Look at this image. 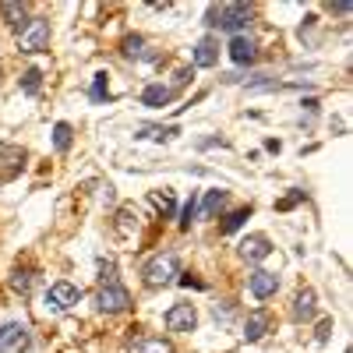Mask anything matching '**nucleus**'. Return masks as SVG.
<instances>
[{
	"label": "nucleus",
	"mask_w": 353,
	"mask_h": 353,
	"mask_svg": "<svg viewBox=\"0 0 353 353\" xmlns=\"http://www.w3.org/2000/svg\"><path fill=\"white\" fill-rule=\"evenodd\" d=\"M32 283H36L32 272H14V276H11V290H14V293H28V290H32Z\"/></svg>",
	"instance_id": "nucleus-23"
},
{
	"label": "nucleus",
	"mask_w": 353,
	"mask_h": 353,
	"mask_svg": "<svg viewBox=\"0 0 353 353\" xmlns=\"http://www.w3.org/2000/svg\"><path fill=\"white\" fill-rule=\"evenodd\" d=\"M28 343H32V336L21 321H11V325L0 329V353H25Z\"/></svg>",
	"instance_id": "nucleus-6"
},
{
	"label": "nucleus",
	"mask_w": 353,
	"mask_h": 353,
	"mask_svg": "<svg viewBox=\"0 0 353 353\" xmlns=\"http://www.w3.org/2000/svg\"><path fill=\"white\" fill-rule=\"evenodd\" d=\"M88 96H92L96 103H103V99H106V71H99V74L92 78V88H88Z\"/></svg>",
	"instance_id": "nucleus-24"
},
{
	"label": "nucleus",
	"mask_w": 353,
	"mask_h": 353,
	"mask_svg": "<svg viewBox=\"0 0 353 353\" xmlns=\"http://www.w3.org/2000/svg\"><path fill=\"white\" fill-rule=\"evenodd\" d=\"M254 11L248 4H226V8H212L209 11V25H219L223 32H233V36H244V28L251 25Z\"/></svg>",
	"instance_id": "nucleus-2"
},
{
	"label": "nucleus",
	"mask_w": 353,
	"mask_h": 353,
	"mask_svg": "<svg viewBox=\"0 0 353 353\" xmlns=\"http://www.w3.org/2000/svg\"><path fill=\"white\" fill-rule=\"evenodd\" d=\"M223 205H226V191H209V194H205V205H201V209H205V216H216L219 209H223Z\"/></svg>",
	"instance_id": "nucleus-17"
},
{
	"label": "nucleus",
	"mask_w": 353,
	"mask_h": 353,
	"mask_svg": "<svg viewBox=\"0 0 353 353\" xmlns=\"http://www.w3.org/2000/svg\"><path fill=\"white\" fill-rule=\"evenodd\" d=\"M301 198H304V191H293L290 198H283V201H279V209H293V205H297Z\"/></svg>",
	"instance_id": "nucleus-27"
},
{
	"label": "nucleus",
	"mask_w": 353,
	"mask_h": 353,
	"mask_svg": "<svg viewBox=\"0 0 353 353\" xmlns=\"http://www.w3.org/2000/svg\"><path fill=\"white\" fill-rule=\"evenodd\" d=\"M293 321H311L318 314V297H314V290H301L297 293V301H293Z\"/></svg>",
	"instance_id": "nucleus-13"
},
{
	"label": "nucleus",
	"mask_w": 353,
	"mask_h": 353,
	"mask_svg": "<svg viewBox=\"0 0 353 353\" xmlns=\"http://www.w3.org/2000/svg\"><path fill=\"white\" fill-rule=\"evenodd\" d=\"M272 254V244L265 233H251V237L241 241V258L244 261H261V258H269Z\"/></svg>",
	"instance_id": "nucleus-9"
},
{
	"label": "nucleus",
	"mask_w": 353,
	"mask_h": 353,
	"mask_svg": "<svg viewBox=\"0 0 353 353\" xmlns=\"http://www.w3.org/2000/svg\"><path fill=\"white\" fill-rule=\"evenodd\" d=\"M131 223L138 226V212L124 209V212H121V233H124V237H128V233H131Z\"/></svg>",
	"instance_id": "nucleus-25"
},
{
	"label": "nucleus",
	"mask_w": 353,
	"mask_h": 353,
	"mask_svg": "<svg viewBox=\"0 0 353 353\" xmlns=\"http://www.w3.org/2000/svg\"><path fill=\"white\" fill-rule=\"evenodd\" d=\"M170 99H173V88H170V85H149V88L141 92V103L152 106V110H156V106H166Z\"/></svg>",
	"instance_id": "nucleus-14"
},
{
	"label": "nucleus",
	"mask_w": 353,
	"mask_h": 353,
	"mask_svg": "<svg viewBox=\"0 0 353 353\" xmlns=\"http://www.w3.org/2000/svg\"><path fill=\"white\" fill-rule=\"evenodd\" d=\"M25 14H28V8H25V4H14V0L0 4V18H4L8 25H25Z\"/></svg>",
	"instance_id": "nucleus-15"
},
{
	"label": "nucleus",
	"mask_w": 353,
	"mask_h": 353,
	"mask_svg": "<svg viewBox=\"0 0 353 353\" xmlns=\"http://www.w3.org/2000/svg\"><path fill=\"white\" fill-rule=\"evenodd\" d=\"M194 78V68H181V71H176V85H188Z\"/></svg>",
	"instance_id": "nucleus-28"
},
{
	"label": "nucleus",
	"mask_w": 353,
	"mask_h": 353,
	"mask_svg": "<svg viewBox=\"0 0 353 353\" xmlns=\"http://www.w3.org/2000/svg\"><path fill=\"white\" fill-rule=\"evenodd\" d=\"M269 325H272V314H269V311H261V307L251 311L248 321H244V339H248V343H258L265 332H269Z\"/></svg>",
	"instance_id": "nucleus-12"
},
{
	"label": "nucleus",
	"mask_w": 353,
	"mask_h": 353,
	"mask_svg": "<svg viewBox=\"0 0 353 353\" xmlns=\"http://www.w3.org/2000/svg\"><path fill=\"white\" fill-rule=\"evenodd\" d=\"M254 57H258V43L251 36H233L230 39V61L233 64H254Z\"/></svg>",
	"instance_id": "nucleus-8"
},
{
	"label": "nucleus",
	"mask_w": 353,
	"mask_h": 353,
	"mask_svg": "<svg viewBox=\"0 0 353 353\" xmlns=\"http://www.w3.org/2000/svg\"><path fill=\"white\" fill-rule=\"evenodd\" d=\"M50 46V21L46 18H28L18 28V50L21 53H39Z\"/></svg>",
	"instance_id": "nucleus-3"
},
{
	"label": "nucleus",
	"mask_w": 353,
	"mask_h": 353,
	"mask_svg": "<svg viewBox=\"0 0 353 353\" xmlns=\"http://www.w3.org/2000/svg\"><path fill=\"white\" fill-rule=\"evenodd\" d=\"M124 57H134V61L149 57V53H145V39H141V36H128V39H124Z\"/></svg>",
	"instance_id": "nucleus-21"
},
{
	"label": "nucleus",
	"mask_w": 353,
	"mask_h": 353,
	"mask_svg": "<svg viewBox=\"0 0 353 353\" xmlns=\"http://www.w3.org/2000/svg\"><path fill=\"white\" fill-rule=\"evenodd\" d=\"M53 145H57V152H68L71 149V124H57L53 128Z\"/></svg>",
	"instance_id": "nucleus-19"
},
{
	"label": "nucleus",
	"mask_w": 353,
	"mask_h": 353,
	"mask_svg": "<svg viewBox=\"0 0 353 353\" xmlns=\"http://www.w3.org/2000/svg\"><path fill=\"white\" fill-rule=\"evenodd\" d=\"M46 301H50L57 311H68V307H74V304L81 301V290H78L74 283H64V279H61V283H53V286H50Z\"/></svg>",
	"instance_id": "nucleus-7"
},
{
	"label": "nucleus",
	"mask_w": 353,
	"mask_h": 353,
	"mask_svg": "<svg viewBox=\"0 0 353 353\" xmlns=\"http://www.w3.org/2000/svg\"><path fill=\"white\" fill-rule=\"evenodd\" d=\"M39 85H43V71H39V68H28L25 78H21V88H25L28 96H36V92H39Z\"/></svg>",
	"instance_id": "nucleus-18"
},
{
	"label": "nucleus",
	"mask_w": 353,
	"mask_h": 353,
	"mask_svg": "<svg viewBox=\"0 0 353 353\" xmlns=\"http://www.w3.org/2000/svg\"><path fill=\"white\" fill-rule=\"evenodd\" d=\"M166 329L170 332H194V325H198V311H194V304H173L170 311H166Z\"/></svg>",
	"instance_id": "nucleus-5"
},
{
	"label": "nucleus",
	"mask_w": 353,
	"mask_h": 353,
	"mask_svg": "<svg viewBox=\"0 0 353 353\" xmlns=\"http://www.w3.org/2000/svg\"><path fill=\"white\" fill-rule=\"evenodd\" d=\"M141 276H145V286H152V290L170 286V283H176V276H181V261H176V254H173V251L156 254V258L141 269Z\"/></svg>",
	"instance_id": "nucleus-1"
},
{
	"label": "nucleus",
	"mask_w": 353,
	"mask_h": 353,
	"mask_svg": "<svg viewBox=\"0 0 353 353\" xmlns=\"http://www.w3.org/2000/svg\"><path fill=\"white\" fill-rule=\"evenodd\" d=\"M244 219H251V209H237V212H230V216L223 219V233L241 230V226H244Z\"/></svg>",
	"instance_id": "nucleus-20"
},
{
	"label": "nucleus",
	"mask_w": 353,
	"mask_h": 353,
	"mask_svg": "<svg viewBox=\"0 0 353 353\" xmlns=\"http://www.w3.org/2000/svg\"><path fill=\"white\" fill-rule=\"evenodd\" d=\"M191 64L194 68H216L219 64V43L212 36H205L194 50H191Z\"/></svg>",
	"instance_id": "nucleus-11"
},
{
	"label": "nucleus",
	"mask_w": 353,
	"mask_h": 353,
	"mask_svg": "<svg viewBox=\"0 0 353 353\" xmlns=\"http://www.w3.org/2000/svg\"><path fill=\"white\" fill-rule=\"evenodd\" d=\"M96 307H99L103 314H121V311L131 307V293L117 283V279H113V283H103L99 293H96Z\"/></svg>",
	"instance_id": "nucleus-4"
},
{
	"label": "nucleus",
	"mask_w": 353,
	"mask_h": 353,
	"mask_svg": "<svg viewBox=\"0 0 353 353\" xmlns=\"http://www.w3.org/2000/svg\"><path fill=\"white\" fill-rule=\"evenodd\" d=\"M181 283H184V286H194V290H205V283H201V279H191V276H184Z\"/></svg>",
	"instance_id": "nucleus-29"
},
{
	"label": "nucleus",
	"mask_w": 353,
	"mask_h": 353,
	"mask_svg": "<svg viewBox=\"0 0 353 353\" xmlns=\"http://www.w3.org/2000/svg\"><path fill=\"white\" fill-rule=\"evenodd\" d=\"M194 205H198V201H194V194H191V198H188V205H184V212H181V226H184V230H188V226H191V219H194Z\"/></svg>",
	"instance_id": "nucleus-26"
},
{
	"label": "nucleus",
	"mask_w": 353,
	"mask_h": 353,
	"mask_svg": "<svg viewBox=\"0 0 353 353\" xmlns=\"http://www.w3.org/2000/svg\"><path fill=\"white\" fill-rule=\"evenodd\" d=\"M131 353H173V346L166 339H138L131 346Z\"/></svg>",
	"instance_id": "nucleus-16"
},
{
	"label": "nucleus",
	"mask_w": 353,
	"mask_h": 353,
	"mask_svg": "<svg viewBox=\"0 0 353 353\" xmlns=\"http://www.w3.org/2000/svg\"><path fill=\"white\" fill-rule=\"evenodd\" d=\"M248 286H251V293H254L258 301H269L272 293L279 290V276H276V272H265V269H258V272H251Z\"/></svg>",
	"instance_id": "nucleus-10"
},
{
	"label": "nucleus",
	"mask_w": 353,
	"mask_h": 353,
	"mask_svg": "<svg viewBox=\"0 0 353 353\" xmlns=\"http://www.w3.org/2000/svg\"><path fill=\"white\" fill-rule=\"evenodd\" d=\"M149 201L156 205V209H159L163 216H170V212H173V194H170V191H152V194H149Z\"/></svg>",
	"instance_id": "nucleus-22"
},
{
	"label": "nucleus",
	"mask_w": 353,
	"mask_h": 353,
	"mask_svg": "<svg viewBox=\"0 0 353 353\" xmlns=\"http://www.w3.org/2000/svg\"><path fill=\"white\" fill-rule=\"evenodd\" d=\"M336 14H350V4H346V0H343V4H329Z\"/></svg>",
	"instance_id": "nucleus-30"
}]
</instances>
